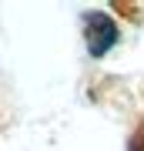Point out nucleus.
I'll list each match as a JSON object with an SVG mask.
<instances>
[{
    "instance_id": "1",
    "label": "nucleus",
    "mask_w": 144,
    "mask_h": 151,
    "mask_svg": "<svg viewBox=\"0 0 144 151\" xmlns=\"http://www.w3.org/2000/svg\"><path fill=\"white\" fill-rule=\"evenodd\" d=\"M80 27H84V47H87V54L94 60L107 57L121 40V27L104 10H84L80 14Z\"/></svg>"
},
{
    "instance_id": "2",
    "label": "nucleus",
    "mask_w": 144,
    "mask_h": 151,
    "mask_svg": "<svg viewBox=\"0 0 144 151\" xmlns=\"http://www.w3.org/2000/svg\"><path fill=\"white\" fill-rule=\"evenodd\" d=\"M128 151H144V118L131 128V134H128Z\"/></svg>"
}]
</instances>
